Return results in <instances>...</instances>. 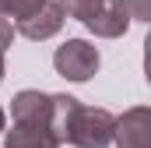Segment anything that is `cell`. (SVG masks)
Returning <instances> with one entry per match:
<instances>
[{
    "mask_svg": "<svg viewBox=\"0 0 151 148\" xmlns=\"http://www.w3.org/2000/svg\"><path fill=\"white\" fill-rule=\"evenodd\" d=\"M53 134L60 145L106 148L116 138V116L109 110L81 106L74 95H53Z\"/></svg>",
    "mask_w": 151,
    "mask_h": 148,
    "instance_id": "cell-1",
    "label": "cell"
},
{
    "mask_svg": "<svg viewBox=\"0 0 151 148\" xmlns=\"http://www.w3.org/2000/svg\"><path fill=\"white\" fill-rule=\"evenodd\" d=\"M53 67H56L60 78L81 85V81H88L91 74L99 71V49H95L91 42H84V39H67L63 46H56Z\"/></svg>",
    "mask_w": 151,
    "mask_h": 148,
    "instance_id": "cell-2",
    "label": "cell"
},
{
    "mask_svg": "<svg viewBox=\"0 0 151 148\" xmlns=\"http://www.w3.org/2000/svg\"><path fill=\"white\" fill-rule=\"evenodd\" d=\"M116 148H151V106H134L116 116Z\"/></svg>",
    "mask_w": 151,
    "mask_h": 148,
    "instance_id": "cell-3",
    "label": "cell"
},
{
    "mask_svg": "<svg viewBox=\"0 0 151 148\" xmlns=\"http://www.w3.org/2000/svg\"><path fill=\"white\" fill-rule=\"evenodd\" d=\"M11 120L14 123H42L53 127V95L39 92V88H25L11 99Z\"/></svg>",
    "mask_w": 151,
    "mask_h": 148,
    "instance_id": "cell-4",
    "label": "cell"
},
{
    "mask_svg": "<svg viewBox=\"0 0 151 148\" xmlns=\"http://www.w3.org/2000/svg\"><path fill=\"white\" fill-rule=\"evenodd\" d=\"M63 18H67L63 4H60V0H56V4H53V0H46L35 14H28V18H21V21H18V32H21L25 39H32V42H39V39L56 36V32L63 28Z\"/></svg>",
    "mask_w": 151,
    "mask_h": 148,
    "instance_id": "cell-5",
    "label": "cell"
},
{
    "mask_svg": "<svg viewBox=\"0 0 151 148\" xmlns=\"http://www.w3.org/2000/svg\"><path fill=\"white\" fill-rule=\"evenodd\" d=\"M84 28H88L91 36H99V39H119V36H127L130 14H127L123 0H106V4L84 21Z\"/></svg>",
    "mask_w": 151,
    "mask_h": 148,
    "instance_id": "cell-6",
    "label": "cell"
},
{
    "mask_svg": "<svg viewBox=\"0 0 151 148\" xmlns=\"http://www.w3.org/2000/svg\"><path fill=\"white\" fill-rule=\"evenodd\" d=\"M4 148H60L53 127H42V123H11V134Z\"/></svg>",
    "mask_w": 151,
    "mask_h": 148,
    "instance_id": "cell-7",
    "label": "cell"
},
{
    "mask_svg": "<svg viewBox=\"0 0 151 148\" xmlns=\"http://www.w3.org/2000/svg\"><path fill=\"white\" fill-rule=\"evenodd\" d=\"M42 4H46V0H0V14L21 21V18H28V14H35Z\"/></svg>",
    "mask_w": 151,
    "mask_h": 148,
    "instance_id": "cell-8",
    "label": "cell"
},
{
    "mask_svg": "<svg viewBox=\"0 0 151 148\" xmlns=\"http://www.w3.org/2000/svg\"><path fill=\"white\" fill-rule=\"evenodd\" d=\"M60 4H63L67 18H77V21L84 25V21H88V18H91V14H95L106 0H60Z\"/></svg>",
    "mask_w": 151,
    "mask_h": 148,
    "instance_id": "cell-9",
    "label": "cell"
},
{
    "mask_svg": "<svg viewBox=\"0 0 151 148\" xmlns=\"http://www.w3.org/2000/svg\"><path fill=\"white\" fill-rule=\"evenodd\" d=\"M123 7H127L130 21H144V25H151V0H123Z\"/></svg>",
    "mask_w": 151,
    "mask_h": 148,
    "instance_id": "cell-10",
    "label": "cell"
},
{
    "mask_svg": "<svg viewBox=\"0 0 151 148\" xmlns=\"http://www.w3.org/2000/svg\"><path fill=\"white\" fill-rule=\"evenodd\" d=\"M14 36H18V28L7 21V14H0V53H4V49L14 42Z\"/></svg>",
    "mask_w": 151,
    "mask_h": 148,
    "instance_id": "cell-11",
    "label": "cell"
},
{
    "mask_svg": "<svg viewBox=\"0 0 151 148\" xmlns=\"http://www.w3.org/2000/svg\"><path fill=\"white\" fill-rule=\"evenodd\" d=\"M144 78H148V85H151V32L144 39Z\"/></svg>",
    "mask_w": 151,
    "mask_h": 148,
    "instance_id": "cell-12",
    "label": "cell"
},
{
    "mask_svg": "<svg viewBox=\"0 0 151 148\" xmlns=\"http://www.w3.org/2000/svg\"><path fill=\"white\" fill-rule=\"evenodd\" d=\"M4 123H7V116H4V110H0V131H4Z\"/></svg>",
    "mask_w": 151,
    "mask_h": 148,
    "instance_id": "cell-13",
    "label": "cell"
},
{
    "mask_svg": "<svg viewBox=\"0 0 151 148\" xmlns=\"http://www.w3.org/2000/svg\"><path fill=\"white\" fill-rule=\"evenodd\" d=\"M0 81H4V53H0Z\"/></svg>",
    "mask_w": 151,
    "mask_h": 148,
    "instance_id": "cell-14",
    "label": "cell"
}]
</instances>
